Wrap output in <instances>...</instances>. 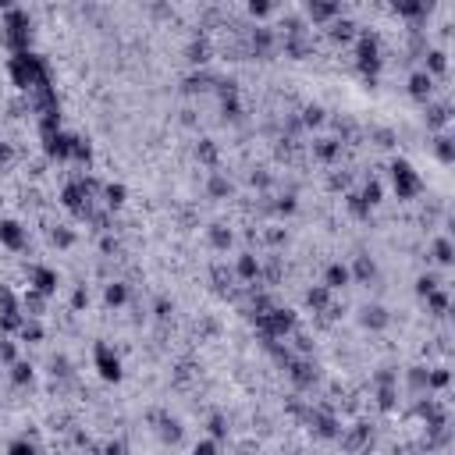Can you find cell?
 <instances>
[{
    "instance_id": "9",
    "label": "cell",
    "mask_w": 455,
    "mask_h": 455,
    "mask_svg": "<svg viewBox=\"0 0 455 455\" xmlns=\"http://www.w3.org/2000/svg\"><path fill=\"white\" fill-rule=\"evenodd\" d=\"M72 142H75V135L61 128V132H54V135L43 139V153H47L50 160H57V164H68V160H72Z\"/></svg>"
},
{
    "instance_id": "42",
    "label": "cell",
    "mask_w": 455,
    "mask_h": 455,
    "mask_svg": "<svg viewBox=\"0 0 455 455\" xmlns=\"http://www.w3.org/2000/svg\"><path fill=\"white\" fill-rule=\"evenodd\" d=\"M0 363H4V366L18 363V342L15 338H0Z\"/></svg>"
},
{
    "instance_id": "24",
    "label": "cell",
    "mask_w": 455,
    "mask_h": 455,
    "mask_svg": "<svg viewBox=\"0 0 455 455\" xmlns=\"http://www.w3.org/2000/svg\"><path fill=\"white\" fill-rule=\"evenodd\" d=\"M47 303H50L47 296H40L36 288H29V292L22 296V313H26V317H36V320H40V317H43V310H47Z\"/></svg>"
},
{
    "instance_id": "47",
    "label": "cell",
    "mask_w": 455,
    "mask_h": 455,
    "mask_svg": "<svg viewBox=\"0 0 455 455\" xmlns=\"http://www.w3.org/2000/svg\"><path fill=\"white\" fill-rule=\"evenodd\" d=\"M160 437H164V441H171V444H178V441H181V427H178V420H167V416H164V420H160Z\"/></svg>"
},
{
    "instance_id": "1",
    "label": "cell",
    "mask_w": 455,
    "mask_h": 455,
    "mask_svg": "<svg viewBox=\"0 0 455 455\" xmlns=\"http://www.w3.org/2000/svg\"><path fill=\"white\" fill-rule=\"evenodd\" d=\"M8 75H11V82H15L22 93L50 89V64H47L40 54H33V50H26V54H11V61H8Z\"/></svg>"
},
{
    "instance_id": "32",
    "label": "cell",
    "mask_w": 455,
    "mask_h": 455,
    "mask_svg": "<svg viewBox=\"0 0 455 455\" xmlns=\"http://www.w3.org/2000/svg\"><path fill=\"white\" fill-rule=\"evenodd\" d=\"M349 274H352L356 281H373V278H377V264H373L370 257H356V267H349Z\"/></svg>"
},
{
    "instance_id": "38",
    "label": "cell",
    "mask_w": 455,
    "mask_h": 455,
    "mask_svg": "<svg viewBox=\"0 0 455 455\" xmlns=\"http://www.w3.org/2000/svg\"><path fill=\"white\" fill-rule=\"evenodd\" d=\"M196 157H199L210 171H217V146H213V139H203V142L196 146Z\"/></svg>"
},
{
    "instance_id": "17",
    "label": "cell",
    "mask_w": 455,
    "mask_h": 455,
    "mask_svg": "<svg viewBox=\"0 0 455 455\" xmlns=\"http://www.w3.org/2000/svg\"><path fill=\"white\" fill-rule=\"evenodd\" d=\"M430 150H434V157L448 167V164H455V142H451V135L448 132H437L434 139H430Z\"/></svg>"
},
{
    "instance_id": "50",
    "label": "cell",
    "mask_w": 455,
    "mask_h": 455,
    "mask_svg": "<svg viewBox=\"0 0 455 455\" xmlns=\"http://www.w3.org/2000/svg\"><path fill=\"white\" fill-rule=\"evenodd\" d=\"M22 320H26V313H11V317H0V331H4V335H18V331H22Z\"/></svg>"
},
{
    "instance_id": "37",
    "label": "cell",
    "mask_w": 455,
    "mask_h": 455,
    "mask_svg": "<svg viewBox=\"0 0 455 455\" xmlns=\"http://www.w3.org/2000/svg\"><path fill=\"white\" fill-rule=\"evenodd\" d=\"M8 455H43V448L36 441H29V437H15L8 444Z\"/></svg>"
},
{
    "instance_id": "59",
    "label": "cell",
    "mask_w": 455,
    "mask_h": 455,
    "mask_svg": "<svg viewBox=\"0 0 455 455\" xmlns=\"http://www.w3.org/2000/svg\"><path fill=\"white\" fill-rule=\"evenodd\" d=\"M107 455H125V441H114V444H107Z\"/></svg>"
},
{
    "instance_id": "49",
    "label": "cell",
    "mask_w": 455,
    "mask_h": 455,
    "mask_svg": "<svg viewBox=\"0 0 455 455\" xmlns=\"http://www.w3.org/2000/svg\"><path fill=\"white\" fill-rule=\"evenodd\" d=\"M246 11H249V18H257V22H260V18H271L278 8H274V4H267V0H253V4H249Z\"/></svg>"
},
{
    "instance_id": "51",
    "label": "cell",
    "mask_w": 455,
    "mask_h": 455,
    "mask_svg": "<svg viewBox=\"0 0 455 455\" xmlns=\"http://www.w3.org/2000/svg\"><path fill=\"white\" fill-rule=\"evenodd\" d=\"M409 388H412L416 395L427 391V370H423V366H412V370H409Z\"/></svg>"
},
{
    "instance_id": "28",
    "label": "cell",
    "mask_w": 455,
    "mask_h": 455,
    "mask_svg": "<svg viewBox=\"0 0 455 455\" xmlns=\"http://www.w3.org/2000/svg\"><path fill=\"white\" fill-rule=\"evenodd\" d=\"M185 57H189L192 68H203V64L210 61V43H206V40H192L189 50H185Z\"/></svg>"
},
{
    "instance_id": "40",
    "label": "cell",
    "mask_w": 455,
    "mask_h": 455,
    "mask_svg": "<svg viewBox=\"0 0 455 455\" xmlns=\"http://www.w3.org/2000/svg\"><path fill=\"white\" fill-rule=\"evenodd\" d=\"M72 160H75V164H89V160H93V146H89L82 135H75V142H72Z\"/></svg>"
},
{
    "instance_id": "53",
    "label": "cell",
    "mask_w": 455,
    "mask_h": 455,
    "mask_svg": "<svg viewBox=\"0 0 455 455\" xmlns=\"http://www.w3.org/2000/svg\"><path fill=\"white\" fill-rule=\"evenodd\" d=\"M359 196H363V199H366L370 206H377V203H381V181H366Z\"/></svg>"
},
{
    "instance_id": "2",
    "label": "cell",
    "mask_w": 455,
    "mask_h": 455,
    "mask_svg": "<svg viewBox=\"0 0 455 455\" xmlns=\"http://www.w3.org/2000/svg\"><path fill=\"white\" fill-rule=\"evenodd\" d=\"M0 11H4V18H0V43H4L11 54L33 50V22H29V11H22L15 4H4Z\"/></svg>"
},
{
    "instance_id": "27",
    "label": "cell",
    "mask_w": 455,
    "mask_h": 455,
    "mask_svg": "<svg viewBox=\"0 0 455 455\" xmlns=\"http://www.w3.org/2000/svg\"><path fill=\"white\" fill-rule=\"evenodd\" d=\"M103 303H107L111 310H121V306L128 303V285H121V281H111V285L103 288Z\"/></svg>"
},
{
    "instance_id": "12",
    "label": "cell",
    "mask_w": 455,
    "mask_h": 455,
    "mask_svg": "<svg viewBox=\"0 0 455 455\" xmlns=\"http://www.w3.org/2000/svg\"><path fill=\"white\" fill-rule=\"evenodd\" d=\"M288 377H292V384H296V388H313V381H317V366H313L310 359H296V356H292V363H288Z\"/></svg>"
},
{
    "instance_id": "5",
    "label": "cell",
    "mask_w": 455,
    "mask_h": 455,
    "mask_svg": "<svg viewBox=\"0 0 455 455\" xmlns=\"http://www.w3.org/2000/svg\"><path fill=\"white\" fill-rule=\"evenodd\" d=\"M391 189L398 199H416L423 192V178L416 174V167L409 160H395L391 164Z\"/></svg>"
},
{
    "instance_id": "57",
    "label": "cell",
    "mask_w": 455,
    "mask_h": 455,
    "mask_svg": "<svg viewBox=\"0 0 455 455\" xmlns=\"http://www.w3.org/2000/svg\"><path fill=\"white\" fill-rule=\"evenodd\" d=\"M171 313H174V303H167V299H157V317H160V320H167Z\"/></svg>"
},
{
    "instance_id": "15",
    "label": "cell",
    "mask_w": 455,
    "mask_h": 455,
    "mask_svg": "<svg viewBox=\"0 0 455 455\" xmlns=\"http://www.w3.org/2000/svg\"><path fill=\"white\" fill-rule=\"evenodd\" d=\"M423 57H427V61H423L420 72H427L430 79H444V75H448V54H444V50H423Z\"/></svg>"
},
{
    "instance_id": "35",
    "label": "cell",
    "mask_w": 455,
    "mask_h": 455,
    "mask_svg": "<svg viewBox=\"0 0 455 455\" xmlns=\"http://www.w3.org/2000/svg\"><path fill=\"white\" fill-rule=\"evenodd\" d=\"M206 235H210V246H213V249H228V246L235 242V235L228 232L224 224H210V232H206Z\"/></svg>"
},
{
    "instance_id": "19",
    "label": "cell",
    "mask_w": 455,
    "mask_h": 455,
    "mask_svg": "<svg viewBox=\"0 0 455 455\" xmlns=\"http://www.w3.org/2000/svg\"><path fill=\"white\" fill-rule=\"evenodd\" d=\"M377 384H381V391H377L381 409H395V373L391 370H381L377 373Z\"/></svg>"
},
{
    "instance_id": "30",
    "label": "cell",
    "mask_w": 455,
    "mask_h": 455,
    "mask_svg": "<svg viewBox=\"0 0 455 455\" xmlns=\"http://www.w3.org/2000/svg\"><path fill=\"white\" fill-rule=\"evenodd\" d=\"M331 296H335V292H327L324 285H313V288L306 292V303H310L313 310H320V313H331Z\"/></svg>"
},
{
    "instance_id": "31",
    "label": "cell",
    "mask_w": 455,
    "mask_h": 455,
    "mask_svg": "<svg viewBox=\"0 0 455 455\" xmlns=\"http://www.w3.org/2000/svg\"><path fill=\"white\" fill-rule=\"evenodd\" d=\"M43 335H47V331H43V320L26 317V320H22V331H18V342H33V345H36V342H43Z\"/></svg>"
},
{
    "instance_id": "22",
    "label": "cell",
    "mask_w": 455,
    "mask_h": 455,
    "mask_svg": "<svg viewBox=\"0 0 455 455\" xmlns=\"http://www.w3.org/2000/svg\"><path fill=\"white\" fill-rule=\"evenodd\" d=\"M125 199H128V189H125L121 181H107V185H103V206H107V210H121Z\"/></svg>"
},
{
    "instance_id": "54",
    "label": "cell",
    "mask_w": 455,
    "mask_h": 455,
    "mask_svg": "<svg viewBox=\"0 0 455 455\" xmlns=\"http://www.w3.org/2000/svg\"><path fill=\"white\" fill-rule=\"evenodd\" d=\"M303 125H324V107H306V114H303Z\"/></svg>"
},
{
    "instance_id": "56",
    "label": "cell",
    "mask_w": 455,
    "mask_h": 455,
    "mask_svg": "<svg viewBox=\"0 0 455 455\" xmlns=\"http://www.w3.org/2000/svg\"><path fill=\"white\" fill-rule=\"evenodd\" d=\"M274 210H278V213H296V196H281V199L274 203Z\"/></svg>"
},
{
    "instance_id": "36",
    "label": "cell",
    "mask_w": 455,
    "mask_h": 455,
    "mask_svg": "<svg viewBox=\"0 0 455 455\" xmlns=\"http://www.w3.org/2000/svg\"><path fill=\"white\" fill-rule=\"evenodd\" d=\"M391 11H395V15H402V18H427L430 4H420V0H405V4H395Z\"/></svg>"
},
{
    "instance_id": "8",
    "label": "cell",
    "mask_w": 455,
    "mask_h": 455,
    "mask_svg": "<svg viewBox=\"0 0 455 455\" xmlns=\"http://www.w3.org/2000/svg\"><path fill=\"white\" fill-rule=\"evenodd\" d=\"M57 285H61V278H57V271L54 267H47V264H33L29 267V288H36L40 296H57Z\"/></svg>"
},
{
    "instance_id": "16",
    "label": "cell",
    "mask_w": 455,
    "mask_h": 455,
    "mask_svg": "<svg viewBox=\"0 0 455 455\" xmlns=\"http://www.w3.org/2000/svg\"><path fill=\"white\" fill-rule=\"evenodd\" d=\"M345 285H352L349 267H345V264H327V271H324V288H327V292H338V288H345Z\"/></svg>"
},
{
    "instance_id": "43",
    "label": "cell",
    "mask_w": 455,
    "mask_h": 455,
    "mask_svg": "<svg viewBox=\"0 0 455 455\" xmlns=\"http://www.w3.org/2000/svg\"><path fill=\"white\" fill-rule=\"evenodd\" d=\"M50 242H54L57 249H72V246H75V232H72V228H54V232H50Z\"/></svg>"
},
{
    "instance_id": "48",
    "label": "cell",
    "mask_w": 455,
    "mask_h": 455,
    "mask_svg": "<svg viewBox=\"0 0 455 455\" xmlns=\"http://www.w3.org/2000/svg\"><path fill=\"white\" fill-rule=\"evenodd\" d=\"M448 381H451V377H448V370H444V366L427 370V391H430V388H434V391H437V388H448Z\"/></svg>"
},
{
    "instance_id": "26",
    "label": "cell",
    "mask_w": 455,
    "mask_h": 455,
    "mask_svg": "<svg viewBox=\"0 0 455 455\" xmlns=\"http://www.w3.org/2000/svg\"><path fill=\"white\" fill-rule=\"evenodd\" d=\"M430 257H434L441 267H451V264H455V246H451V239H448V235H441V239L434 242Z\"/></svg>"
},
{
    "instance_id": "11",
    "label": "cell",
    "mask_w": 455,
    "mask_h": 455,
    "mask_svg": "<svg viewBox=\"0 0 455 455\" xmlns=\"http://www.w3.org/2000/svg\"><path fill=\"white\" fill-rule=\"evenodd\" d=\"M359 324H363L366 331H384V327L391 324V313H388L381 303H370V306L359 310Z\"/></svg>"
},
{
    "instance_id": "55",
    "label": "cell",
    "mask_w": 455,
    "mask_h": 455,
    "mask_svg": "<svg viewBox=\"0 0 455 455\" xmlns=\"http://www.w3.org/2000/svg\"><path fill=\"white\" fill-rule=\"evenodd\" d=\"M72 306H75V310H86V306H89V292H86V285H79V288L72 292Z\"/></svg>"
},
{
    "instance_id": "44",
    "label": "cell",
    "mask_w": 455,
    "mask_h": 455,
    "mask_svg": "<svg viewBox=\"0 0 455 455\" xmlns=\"http://www.w3.org/2000/svg\"><path fill=\"white\" fill-rule=\"evenodd\" d=\"M345 203H349V210H352V213H356L359 220H370V210H373V206H370V203H366V199L359 196V192H352V196H349Z\"/></svg>"
},
{
    "instance_id": "18",
    "label": "cell",
    "mask_w": 455,
    "mask_h": 455,
    "mask_svg": "<svg viewBox=\"0 0 455 455\" xmlns=\"http://www.w3.org/2000/svg\"><path fill=\"white\" fill-rule=\"evenodd\" d=\"M249 50H253V57H271V50H274V33H271V29H253Z\"/></svg>"
},
{
    "instance_id": "4",
    "label": "cell",
    "mask_w": 455,
    "mask_h": 455,
    "mask_svg": "<svg viewBox=\"0 0 455 455\" xmlns=\"http://www.w3.org/2000/svg\"><path fill=\"white\" fill-rule=\"evenodd\" d=\"M381 64H384V57H381V43H377V36H373L370 29L356 33V68H359V75L373 82V79L381 75Z\"/></svg>"
},
{
    "instance_id": "14",
    "label": "cell",
    "mask_w": 455,
    "mask_h": 455,
    "mask_svg": "<svg viewBox=\"0 0 455 455\" xmlns=\"http://www.w3.org/2000/svg\"><path fill=\"white\" fill-rule=\"evenodd\" d=\"M306 416H310V423H313V430H317L320 437H342V430H338V420H335L327 409H310Z\"/></svg>"
},
{
    "instance_id": "25",
    "label": "cell",
    "mask_w": 455,
    "mask_h": 455,
    "mask_svg": "<svg viewBox=\"0 0 455 455\" xmlns=\"http://www.w3.org/2000/svg\"><path fill=\"white\" fill-rule=\"evenodd\" d=\"M220 79L217 75H210V72H196V75H189L185 79V93H206V89H213Z\"/></svg>"
},
{
    "instance_id": "6",
    "label": "cell",
    "mask_w": 455,
    "mask_h": 455,
    "mask_svg": "<svg viewBox=\"0 0 455 455\" xmlns=\"http://www.w3.org/2000/svg\"><path fill=\"white\" fill-rule=\"evenodd\" d=\"M93 366H96V373H100V381H107V384H118L121 381V356L114 352V345H107V342H96L93 345Z\"/></svg>"
},
{
    "instance_id": "33",
    "label": "cell",
    "mask_w": 455,
    "mask_h": 455,
    "mask_svg": "<svg viewBox=\"0 0 455 455\" xmlns=\"http://www.w3.org/2000/svg\"><path fill=\"white\" fill-rule=\"evenodd\" d=\"M206 192L213 199H224V196H232V181H228L220 171H210V181H206Z\"/></svg>"
},
{
    "instance_id": "10",
    "label": "cell",
    "mask_w": 455,
    "mask_h": 455,
    "mask_svg": "<svg viewBox=\"0 0 455 455\" xmlns=\"http://www.w3.org/2000/svg\"><path fill=\"white\" fill-rule=\"evenodd\" d=\"M303 11H306V18H310L313 26H331L335 18H342V8H338V4H324V0H310Z\"/></svg>"
},
{
    "instance_id": "20",
    "label": "cell",
    "mask_w": 455,
    "mask_h": 455,
    "mask_svg": "<svg viewBox=\"0 0 455 455\" xmlns=\"http://www.w3.org/2000/svg\"><path fill=\"white\" fill-rule=\"evenodd\" d=\"M356 29H359V26H356L352 18H335V22L327 26V33H331L335 43H352V40H356Z\"/></svg>"
},
{
    "instance_id": "39",
    "label": "cell",
    "mask_w": 455,
    "mask_h": 455,
    "mask_svg": "<svg viewBox=\"0 0 455 455\" xmlns=\"http://www.w3.org/2000/svg\"><path fill=\"white\" fill-rule=\"evenodd\" d=\"M8 370H11V384H18V388H26V384L33 381V366H29L26 359H18V363H11Z\"/></svg>"
},
{
    "instance_id": "41",
    "label": "cell",
    "mask_w": 455,
    "mask_h": 455,
    "mask_svg": "<svg viewBox=\"0 0 455 455\" xmlns=\"http://www.w3.org/2000/svg\"><path fill=\"white\" fill-rule=\"evenodd\" d=\"M434 288H444L437 274H420V278H416V296H420V299H427Z\"/></svg>"
},
{
    "instance_id": "13",
    "label": "cell",
    "mask_w": 455,
    "mask_h": 455,
    "mask_svg": "<svg viewBox=\"0 0 455 455\" xmlns=\"http://www.w3.org/2000/svg\"><path fill=\"white\" fill-rule=\"evenodd\" d=\"M409 96H412L416 103H430V96H434V79H430L427 72H412V75H409Z\"/></svg>"
},
{
    "instance_id": "52",
    "label": "cell",
    "mask_w": 455,
    "mask_h": 455,
    "mask_svg": "<svg viewBox=\"0 0 455 455\" xmlns=\"http://www.w3.org/2000/svg\"><path fill=\"white\" fill-rule=\"evenodd\" d=\"M192 455H220V444H217L213 437H203V441H196Z\"/></svg>"
},
{
    "instance_id": "45",
    "label": "cell",
    "mask_w": 455,
    "mask_h": 455,
    "mask_svg": "<svg viewBox=\"0 0 455 455\" xmlns=\"http://www.w3.org/2000/svg\"><path fill=\"white\" fill-rule=\"evenodd\" d=\"M427 306H430L437 317H444V313H448V292H444V288H434V292L427 296Z\"/></svg>"
},
{
    "instance_id": "7",
    "label": "cell",
    "mask_w": 455,
    "mask_h": 455,
    "mask_svg": "<svg viewBox=\"0 0 455 455\" xmlns=\"http://www.w3.org/2000/svg\"><path fill=\"white\" fill-rule=\"evenodd\" d=\"M0 246L11 249V253H22V249L29 246V232L22 228V220H15V217H4V220H0Z\"/></svg>"
},
{
    "instance_id": "46",
    "label": "cell",
    "mask_w": 455,
    "mask_h": 455,
    "mask_svg": "<svg viewBox=\"0 0 455 455\" xmlns=\"http://www.w3.org/2000/svg\"><path fill=\"white\" fill-rule=\"evenodd\" d=\"M206 430H210V437L220 444V441L228 437V423H224V416H220V412H213V416L206 420Z\"/></svg>"
},
{
    "instance_id": "3",
    "label": "cell",
    "mask_w": 455,
    "mask_h": 455,
    "mask_svg": "<svg viewBox=\"0 0 455 455\" xmlns=\"http://www.w3.org/2000/svg\"><path fill=\"white\" fill-rule=\"evenodd\" d=\"M253 320H257V331L264 342H281V338L296 335V327H299V317L288 306H271V310L257 313Z\"/></svg>"
},
{
    "instance_id": "58",
    "label": "cell",
    "mask_w": 455,
    "mask_h": 455,
    "mask_svg": "<svg viewBox=\"0 0 455 455\" xmlns=\"http://www.w3.org/2000/svg\"><path fill=\"white\" fill-rule=\"evenodd\" d=\"M11 160H15V150L8 142H0V164H11Z\"/></svg>"
},
{
    "instance_id": "29",
    "label": "cell",
    "mask_w": 455,
    "mask_h": 455,
    "mask_svg": "<svg viewBox=\"0 0 455 455\" xmlns=\"http://www.w3.org/2000/svg\"><path fill=\"white\" fill-rule=\"evenodd\" d=\"M313 153H317L324 164H335V160L342 157V142H335V139H317V142H313Z\"/></svg>"
},
{
    "instance_id": "23",
    "label": "cell",
    "mask_w": 455,
    "mask_h": 455,
    "mask_svg": "<svg viewBox=\"0 0 455 455\" xmlns=\"http://www.w3.org/2000/svg\"><path fill=\"white\" fill-rule=\"evenodd\" d=\"M235 274H239L242 281H257V278H260V260H257L253 253H239V260H235Z\"/></svg>"
},
{
    "instance_id": "34",
    "label": "cell",
    "mask_w": 455,
    "mask_h": 455,
    "mask_svg": "<svg viewBox=\"0 0 455 455\" xmlns=\"http://www.w3.org/2000/svg\"><path fill=\"white\" fill-rule=\"evenodd\" d=\"M11 313H22V299L8 285H0V317H11Z\"/></svg>"
},
{
    "instance_id": "21",
    "label": "cell",
    "mask_w": 455,
    "mask_h": 455,
    "mask_svg": "<svg viewBox=\"0 0 455 455\" xmlns=\"http://www.w3.org/2000/svg\"><path fill=\"white\" fill-rule=\"evenodd\" d=\"M448 121H451V111L444 103H427V128H434V135L444 132Z\"/></svg>"
}]
</instances>
